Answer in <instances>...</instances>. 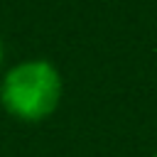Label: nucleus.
Segmentation results:
<instances>
[{
    "label": "nucleus",
    "instance_id": "obj_1",
    "mask_svg": "<svg viewBox=\"0 0 157 157\" xmlns=\"http://www.w3.org/2000/svg\"><path fill=\"white\" fill-rule=\"evenodd\" d=\"M61 98V76L59 71L42 59L22 61L7 71L0 101L20 120H42L59 105Z\"/></svg>",
    "mask_w": 157,
    "mask_h": 157
},
{
    "label": "nucleus",
    "instance_id": "obj_2",
    "mask_svg": "<svg viewBox=\"0 0 157 157\" xmlns=\"http://www.w3.org/2000/svg\"><path fill=\"white\" fill-rule=\"evenodd\" d=\"M0 61H2V44H0Z\"/></svg>",
    "mask_w": 157,
    "mask_h": 157
}]
</instances>
